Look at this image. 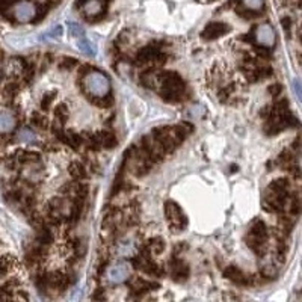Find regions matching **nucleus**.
<instances>
[{
  "instance_id": "obj_5",
  "label": "nucleus",
  "mask_w": 302,
  "mask_h": 302,
  "mask_svg": "<svg viewBox=\"0 0 302 302\" xmlns=\"http://www.w3.org/2000/svg\"><path fill=\"white\" fill-rule=\"evenodd\" d=\"M228 30H230V28L225 26L224 23H210V24L204 29L202 36L207 38V40H213V38H218V36L226 34Z\"/></svg>"
},
{
  "instance_id": "obj_14",
  "label": "nucleus",
  "mask_w": 302,
  "mask_h": 302,
  "mask_svg": "<svg viewBox=\"0 0 302 302\" xmlns=\"http://www.w3.org/2000/svg\"><path fill=\"white\" fill-rule=\"evenodd\" d=\"M294 90H296V94H298V97H300V91H299V84L294 80Z\"/></svg>"
},
{
  "instance_id": "obj_1",
  "label": "nucleus",
  "mask_w": 302,
  "mask_h": 302,
  "mask_svg": "<svg viewBox=\"0 0 302 302\" xmlns=\"http://www.w3.org/2000/svg\"><path fill=\"white\" fill-rule=\"evenodd\" d=\"M84 85H85L86 92L91 94L92 97H97V98L106 97L110 91L109 79L100 71H91L90 74H86Z\"/></svg>"
},
{
  "instance_id": "obj_13",
  "label": "nucleus",
  "mask_w": 302,
  "mask_h": 302,
  "mask_svg": "<svg viewBox=\"0 0 302 302\" xmlns=\"http://www.w3.org/2000/svg\"><path fill=\"white\" fill-rule=\"evenodd\" d=\"M68 26H70V32H71L72 36H78V38L84 36V30H82V28L78 23H70Z\"/></svg>"
},
{
  "instance_id": "obj_9",
  "label": "nucleus",
  "mask_w": 302,
  "mask_h": 302,
  "mask_svg": "<svg viewBox=\"0 0 302 302\" xmlns=\"http://www.w3.org/2000/svg\"><path fill=\"white\" fill-rule=\"evenodd\" d=\"M8 42L17 48H23V47H28L32 44V40H29L28 36H12V38H8Z\"/></svg>"
},
{
  "instance_id": "obj_6",
  "label": "nucleus",
  "mask_w": 302,
  "mask_h": 302,
  "mask_svg": "<svg viewBox=\"0 0 302 302\" xmlns=\"http://www.w3.org/2000/svg\"><path fill=\"white\" fill-rule=\"evenodd\" d=\"M16 127V118L10 110H0V133L11 132Z\"/></svg>"
},
{
  "instance_id": "obj_8",
  "label": "nucleus",
  "mask_w": 302,
  "mask_h": 302,
  "mask_svg": "<svg viewBox=\"0 0 302 302\" xmlns=\"http://www.w3.org/2000/svg\"><path fill=\"white\" fill-rule=\"evenodd\" d=\"M102 10H103V5L100 0H88L84 6V12L86 16H97L102 12Z\"/></svg>"
},
{
  "instance_id": "obj_2",
  "label": "nucleus",
  "mask_w": 302,
  "mask_h": 302,
  "mask_svg": "<svg viewBox=\"0 0 302 302\" xmlns=\"http://www.w3.org/2000/svg\"><path fill=\"white\" fill-rule=\"evenodd\" d=\"M36 10L30 2H20L14 6V18L18 23H29L35 18Z\"/></svg>"
},
{
  "instance_id": "obj_3",
  "label": "nucleus",
  "mask_w": 302,
  "mask_h": 302,
  "mask_svg": "<svg viewBox=\"0 0 302 302\" xmlns=\"http://www.w3.org/2000/svg\"><path fill=\"white\" fill-rule=\"evenodd\" d=\"M256 41L263 47H274L275 44V32L270 24H260L256 30Z\"/></svg>"
},
{
  "instance_id": "obj_11",
  "label": "nucleus",
  "mask_w": 302,
  "mask_h": 302,
  "mask_svg": "<svg viewBox=\"0 0 302 302\" xmlns=\"http://www.w3.org/2000/svg\"><path fill=\"white\" fill-rule=\"evenodd\" d=\"M264 0H244V5L251 11H260L263 8Z\"/></svg>"
},
{
  "instance_id": "obj_10",
  "label": "nucleus",
  "mask_w": 302,
  "mask_h": 302,
  "mask_svg": "<svg viewBox=\"0 0 302 302\" xmlns=\"http://www.w3.org/2000/svg\"><path fill=\"white\" fill-rule=\"evenodd\" d=\"M18 140L20 142H24V144H30V142H35L36 140V134L29 130V128H23L20 133H18Z\"/></svg>"
},
{
  "instance_id": "obj_7",
  "label": "nucleus",
  "mask_w": 302,
  "mask_h": 302,
  "mask_svg": "<svg viewBox=\"0 0 302 302\" xmlns=\"http://www.w3.org/2000/svg\"><path fill=\"white\" fill-rule=\"evenodd\" d=\"M166 214H168V220L172 224V225H182V218H183V214H182V212H180V208L176 206V204H172V202H168L166 204Z\"/></svg>"
},
{
  "instance_id": "obj_4",
  "label": "nucleus",
  "mask_w": 302,
  "mask_h": 302,
  "mask_svg": "<svg viewBox=\"0 0 302 302\" xmlns=\"http://www.w3.org/2000/svg\"><path fill=\"white\" fill-rule=\"evenodd\" d=\"M128 274H130L128 266L124 263H118L109 269L108 276H109V281H112V282H122L128 278Z\"/></svg>"
},
{
  "instance_id": "obj_12",
  "label": "nucleus",
  "mask_w": 302,
  "mask_h": 302,
  "mask_svg": "<svg viewBox=\"0 0 302 302\" xmlns=\"http://www.w3.org/2000/svg\"><path fill=\"white\" fill-rule=\"evenodd\" d=\"M78 46L80 47V50H82L84 53H86V54H94L92 46L90 44V41H88V40H85V38L79 40V41H78Z\"/></svg>"
}]
</instances>
